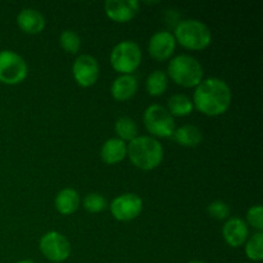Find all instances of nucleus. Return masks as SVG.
Instances as JSON below:
<instances>
[{"label": "nucleus", "mask_w": 263, "mask_h": 263, "mask_svg": "<svg viewBox=\"0 0 263 263\" xmlns=\"http://www.w3.org/2000/svg\"><path fill=\"white\" fill-rule=\"evenodd\" d=\"M168 76L182 87H197L203 81V67L194 57L181 54L168 63Z\"/></svg>", "instance_id": "20e7f679"}, {"label": "nucleus", "mask_w": 263, "mask_h": 263, "mask_svg": "<svg viewBox=\"0 0 263 263\" xmlns=\"http://www.w3.org/2000/svg\"><path fill=\"white\" fill-rule=\"evenodd\" d=\"M116 134L118 139L122 141H133L134 139L138 138V125L135 121L130 117H121L116 121L115 125Z\"/></svg>", "instance_id": "412c9836"}, {"label": "nucleus", "mask_w": 263, "mask_h": 263, "mask_svg": "<svg viewBox=\"0 0 263 263\" xmlns=\"http://www.w3.org/2000/svg\"><path fill=\"white\" fill-rule=\"evenodd\" d=\"M40 251L46 259L51 262H63L71 254V244L64 235L57 231H49L40 239Z\"/></svg>", "instance_id": "6e6552de"}, {"label": "nucleus", "mask_w": 263, "mask_h": 263, "mask_svg": "<svg viewBox=\"0 0 263 263\" xmlns=\"http://www.w3.org/2000/svg\"><path fill=\"white\" fill-rule=\"evenodd\" d=\"M176 49L175 36L168 31H158L149 40V55L156 61H167L172 57Z\"/></svg>", "instance_id": "9b49d317"}, {"label": "nucleus", "mask_w": 263, "mask_h": 263, "mask_svg": "<svg viewBox=\"0 0 263 263\" xmlns=\"http://www.w3.org/2000/svg\"><path fill=\"white\" fill-rule=\"evenodd\" d=\"M84 208L90 213H99L107 208V200L99 193H90L84 198Z\"/></svg>", "instance_id": "b1692460"}, {"label": "nucleus", "mask_w": 263, "mask_h": 263, "mask_svg": "<svg viewBox=\"0 0 263 263\" xmlns=\"http://www.w3.org/2000/svg\"><path fill=\"white\" fill-rule=\"evenodd\" d=\"M27 63L20 54L12 50L0 51V82L18 85L27 77Z\"/></svg>", "instance_id": "0eeeda50"}, {"label": "nucleus", "mask_w": 263, "mask_h": 263, "mask_svg": "<svg viewBox=\"0 0 263 263\" xmlns=\"http://www.w3.org/2000/svg\"><path fill=\"white\" fill-rule=\"evenodd\" d=\"M168 112L174 117H186L194 109L192 99L184 94H175L168 99Z\"/></svg>", "instance_id": "6ab92c4d"}, {"label": "nucleus", "mask_w": 263, "mask_h": 263, "mask_svg": "<svg viewBox=\"0 0 263 263\" xmlns=\"http://www.w3.org/2000/svg\"><path fill=\"white\" fill-rule=\"evenodd\" d=\"M105 14L117 23H127L139 13V3L135 0H108L104 4Z\"/></svg>", "instance_id": "f8f14e48"}, {"label": "nucleus", "mask_w": 263, "mask_h": 263, "mask_svg": "<svg viewBox=\"0 0 263 263\" xmlns=\"http://www.w3.org/2000/svg\"><path fill=\"white\" fill-rule=\"evenodd\" d=\"M207 212L216 220H226L230 216V207L222 200H215L207 207Z\"/></svg>", "instance_id": "393cba45"}, {"label": "nucleus", "mask_w": 263, "mask_h": 263, "mask_svg": "<svg viewBox=\"0 0 263 263\" xmlns=\"http://www.w3.org/2000/svg\"><path fill=\"white\" fill-rule=\"evenodd\" d=\"M146 91L151 97H161L162 94H164L168 87V77L164 73L163 71H153L148 76L145 82Z\"/></svg>", "instance_id": "aec40b11"}, {"label": "nucleus", "mask_w": 263, "mask_h": 263, "mask_svg": "<svg viewBox=\"0 0 263 263\" xmlns=\"http://www.w3.org/2000/svg\"><path fill=\"white\" fill-rule=\"evenodd\" d=\"M246 254L251 261L259 262L263 258V234L256 233L253 236L247 239Z\"/></svg>", "instance_id": "4be33fe9"}, {"label": "nucleus", "mask_w": 263, "mask_h": 263, "mask_svg": "<svg viewBox=\"0 0 263 263\" xmlns=\"http://www.w3.org/2000/svg\"><path fill=\"white\" fill-rule=\"evenodd\" d=\"M187 263H205V262H202V261H192V262H187Z\"/></svg>", "instance_id": "cd10ccee"}, {"label": "nucleus", "mask_w": 263, "mask_h": 263, "mask_svg": "<svg viewBox=\"0 0 263 263\" xmlns=\"http://www.w3.org/2000/svg\"><path fill=\"white\" fill-rule=\"evenodd\" d=\"M17 263H35V262L30 261V259H23V261H20V262H17Z\"/></svg>", "instance_id": "bb28decb"}, {"label": "nucleus", "mask_w": 263, "mask_h": 263, "mask_svg": "<svg viewBox=\"0 0 263 263\" xmlns=\"http://www.w3.org/2000/svg\"><path fill=\"white\" fill-rule=\"evenodd\" d=\"M138 91V80L133 74H121L110 85V94L117 102L130 100Z\"/></svg>", "instance_id": "2eb2a0df"}, {"label": "nucleus", "mask_w": 263, "mask_h": 263, "mask_svg": "<svg viewBox=\"0 0 263 263\" xmlns=\"http://www.w3.org/2000/svg\"><path fill=\"white\" fill-rule=\"evenodd\" d=\"M175 40L189 50H204L212 41V33L203 22L197 20L181 21L175 28Z\"/></svg>", "instance_id": "7ed1b4c3"}, {"label": "nucleus", "mask_w": 263, "mask_h": 263, "mask_svg": "<svg viewBox=\"0 0 263 263\" xmlns=\"http://www.w3.org/2000/svg\"><path fill=\"white\" fill-rule=\"evenodd\" d=\"M144 125L148 133L156 138H172L175 131V120L168 110L159 104L149 105L144 112Z\"/></svg>", "instance_id": "423d86ee"}, {"label": "nucleus", "mask_w": 263, "mask_h": 263, "mask_svg": "<svg viewBox=\"0 0 263 263\" xmlns=\"http://www.w3.org/2000/svg\"><path fill=\"white\" fill-rule=\"evenodd\" d=\"M55 208L61 215L68 216L76 212L80 205V195L72 187L61 190L55 197Z\"/></svg>", "instance_id": "f3484780"}, {"label": "nucleus", "mask_w": 263, "mask_h": 263, "mask_svg": "<svg viewBox=\"0 0 263 263\" xmlns=\"http://www.w3.org/2000/svg\"><path fill=\"white\" fill-rule=\"evenodd\" d=\"M127 156V144L118 138L108 139L102 146L100 157L107 164H117Z\"/></svg>", "instance_id": "dca6fc26"}, {"label": "nucleus", "mask_w": 263, "mask_h": 263, "mask_svg": "<svg viewBox=\"0 0 263 263\" xmlns=\"http://www.w3.org/2000/svg\"><path fill=\"white\" fill-rule=\"evenodd\" d=\"M247 221L252 228L258 230V233H262L263 230V208L262 205L257 204L253 205L247 212Z\"/></svg>", "instance_id": "a878e982"}, {"label": "nucleus", "mask_w": 263, "mask_h": 263, "mask_svg": "<svg viewBox=\"0 0 263 263\" xmlns=\"http://www.w3.org/2000/svg\"><path fill=\"white\" fill-rule=\"evenodd\" d=\"M172 139L180 145L187 146V148H195V146L202 143L203 134L197 126L185 125L179 128H175Z\"/></svg>", "instance_id": "a211bd4d"}, {"label": "nucleus", "mask_w": 263, "mask_h": 263, "mask_svg": "<svg viewBox=\"0 0 263 263\" xmlns=\"http://www.w3.org/2000/svg\"><path fill=\"white\" fill-rule=\"evenodd\" d=\"M140 46L134 41H121L110 51V64L121 74H133L141 63Z\"/></svg>", "instance_id": "39448f33"}, {"label": "nucleus", "mask_w": 263, "mask_h": 263, "mask_svg": "<svg viewBox=\"0 0 263 263\" xmlns=\"http://www.w3.org/2000/svg\"><path fill=\"white\" fill-rule=\"evenodd\" d=\"M59 44L64 51L69 54H76L81 48V39L74 31L66 30L59 36Z\"/></svg>", "instance_id": "5701e85b"}, {"label": "nucleus", "mask_w": 263, "mask_h": 263, "mask_svg": "<svg viewBox=\"0 0 263 263\" xmlns=\"http://www.w3.org/2000/svg\"><path fill=\"white\" fill-rule=\"evenodd\" d=\"M233 99L230 86L217 77L203 80L195 87L193 105L208 117H218L229 109Z\"/></svg>", "instance_id": "f257e3e1"}, {"label": "nucleus", "mask_w": 263, "mask_h": 263, "mask_svg": "<svg viewBox=\"0 0 263 263\" xmlns=\"http://www.w3.org/2000/svg\"><path fill=\"white\" fill-rule=\"evenodd\" d=\"M17 25L21 30L28 35H37L45 27L44 15L39 10L32 8H26L17 15Z\"/></svg>", "instance_id": "4468645a"}, {"label": "nucleus", "mask_w": 263, "mask_h": 263, "mask_svg": "<svg viewBox=\"0 0 263 263\" xmlns=\"http://www.w3.org/2000/svg\"><path fill=\"white\" fill-rule=\"evenodd\" d=\"M163 146L152 136H138L127 145L131 163L143 171L157 168L163 161Z\"/></svg>", "instance_id": "f03ea898"}, {"label": "nucleus", "mask_w": 263, "mask_h": 263, "mask_svg": "<svg viewBox=\"0 0 263 263\" xmlns=\"http://www.w3.org/2000/svg\"><path fill=\"white\" fill-rule=\"evenodd\" d=\"M222 236L226 243L233 248H239L247 241L249 230L247 223L239 217H231L222 228Z\"/></svg>", "instance_id": "ddd939ff"}, {"label": "nucleus", "mask_w": 263, "mask_h": 263, "mask_svg": "<svg viewBox=\"0 0 263 263\" xmlns=\"http://www.w3.org/2000/svg\"><path fill=\"white\" fill-rule=\"evenodd\" d=\"M72 73L77 85L81 87H90L99 79V64L94 57L82 54L74 61Z\"/></svg>", "instance_id": "9d476101"}, {"label": "nucleus", "mask_w": 263, "mask_h": 263, "mask_svg": "<svg viewBox=\"0 0 263 263\" xmlns=\"http://www.w3.org/2000/svg\"><path fill=\"white\" fill-rule=\"evenodd\" d=\"M110 213L113 217L122 222L133 221L143 211V199L134 193H126L115 198L110 203Z\"/></svg>", "instance_id": "1a4fd4ad"}]
</instances>
